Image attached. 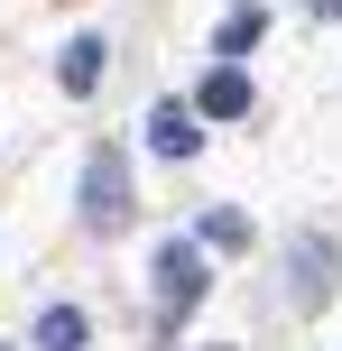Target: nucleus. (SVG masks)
Listing matches in <instances>:
<instances>
[{
  "instance_id": "obj_5",
  "label": "nucleus",
  "mask_w": 342,
  "mask_h": 351,
  "mask_svg": "<svg viewBox=\"0 0 342 351\" xmlns=\"http://www.w3.org/2000/svg\"><path fill=\"white\" fill-rule=\"evenodd\" d=\"M102 56H111L102 37H74V47L56 56V84H65V93H93V84H102Z\"/></svg>"
},
{
  "instance_id": "obj_1",
  "label": "nucleus",
  "mask_w": 342,
  "mask_h": 351,
  "mask_svg": "<svg viewBox=\"0 0 342 351\" xmlns=\"http://www.w3.org/2000/svg\"><path fill=\"white\" fill-rule=\"evenodd\" d=\"M195 296H204V250H195V241H167V250H158V315L176 324Z\"/></svg>"
},
{
  "instance_id": "obj_6",
  "label": "nucleus",
  "mask_w": 342,
  "mask_h": 351,
  "mask_svg": "<svg viewBox=\"0 0 342 351\" xmlns=\"http://www.w3.org/2000/svg\"><path fill=\"white\" fill-rule=\"evenodd\" d=\"M84 333L93 324L74 315V305H47V315H37V351H84Z\"/></svg>"
},
{
  "instance_id": "obj_9",
  "label": "nucleus",
  "mask_w": 342,
  "mask_h": 351,
  "mask_svg": "<svg viewBox=\"0 0 342 351\" xmlns=\"http://www.w3.org/2000/svg\"><path fill=\"white\" fill-rule=\"evenodd\" d=\"M315 19H342V0H315Z\"/></svg>"
},
{
  "instance_id": "obj_4",
  "label": "nucleus",
  "mask_w": 342,
  "mask_h": 351,
  "mask_svg": "<svg viewBox=\"0 0 342 351\" xmlns=\"http://www.w3.org/2000/svg\"><path fill=\"white\" fill-rule=\"evenodd\" d=\"M195 111H204V121H241V111H250V74H241V65H213L204 93H195Z\"/></svg>"
},
{
  "instance_id": "obj_7",
  "label": "nucleus",
  "mask_w": 342,
  "mask_h": 351,
  "mask_svg": "<svg viewBox=\"0 0 342 351\" xmlns=\"http://www.w3.org/2000/svg\"><path fill=\"white\" fill-rule=\"evenodd\" d=\"M204 250H250V222L241 213H204Z\"/></svg>"
},
{
  "instance_id": "obj_3",
  "label": "nucleus",
  "mask_w": 342,
  "mask_h": 351,
  "mask_svg": "<svg viewBox=\"0 0 342 351\" xmlns=\"http://www.w3.org/2000/svg\"><path fill=\"white\" fill-rule=\"evenodd\" d=\"M148 148H158V158H195L204 148V111L195 102H158L148 111Z\"/></svg>"
},
{
  "instance_id": "obj_8",
  "label": "nucleus",
  "mask_w": 342,
  "mask_h": 351,
  "mask_svg": "<svg viewBox=\"0 0 342 351\" xmlns=\"http://www.w3.org/2000/svg\"><path fill=\"white\" fill-rule=\"evenodd\" d=\"M250 37H259V10H232V19H222V56H241Z\"/></svg>"
},
{
  "instance_id": "obj_2",
  "label": "nucleus",
  "mask_w": 342,
  "mask_h": 351,
  "mask_svg": "<svg viewBox=\"0 0 342 351\" xmlns=\"http://www.w3.org/2000/svg\"><path fill=\"white\" fill-rule=\"evenodd\" d=\"M84 222L93 231L130 222V185H121V158H111V148H93V167H84Z\"/></svg>"
}]
</instances>
